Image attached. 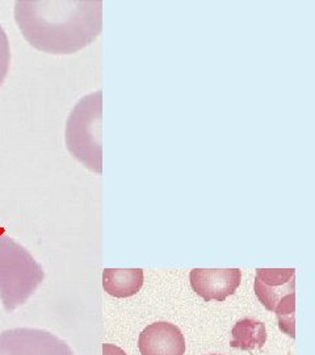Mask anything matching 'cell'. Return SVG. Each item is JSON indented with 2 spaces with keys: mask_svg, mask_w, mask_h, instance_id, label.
<instances>
[{
  "mask_svg": "<svg viewBox=\"0 0 315 355\" xmlns=\"http://www.w3.org/2000/svg\"><path fill=\"white\" fill-rule=\"evenodd\" d=\"M255 293L259 302L271 312L288 295L294 293L296 270L294 268H258L255 278Z\"/></svg>",
  "mask_w": 315,
  "mask_h": 355,
  "instance_id": "8992f818",
  "label": "cell"
},
{
  "mask_svg": "<svg viewBox=\"0 0 315 355\" xmlns=\"http://www.w3.org/2000/svg\"><path fill=\"white\" fill-rule=\"evenodd\" d=\"M138 347L141 355H184L186 340L177 325L162 321L142 330Z\"/></svg>",
  "mask_w": 315,
  "mask_h": 355,
  "instance_id": "52a82bcc",
  "label": "cell"
},
{
  "mask_svg": "<svg viewBox=\"0 0 315 355\" xmlns=\"http://www.w3.org/2000/svg\"><path fill=\"white\" fill-rule=\"evenodd\" d=\"M45 271L33 255L0 229V300L12 312L35 293Z\"/></svg>",
  "mask_w": 315,
  "mask_h": 355,
  "instance_id": "7a4b0ae2",
  "label": "cell"
},
{
  "mask_svg": "<svg viewBox=\"0 0 315 355\" xmlns=\"http://www.w3.org/2000/svg\"><path fill=\"white\" fill-rule=\"evenodd\" d=\"M15 19L26 41L49 54H73L102 29L101 0H20Z\"/></svg>",
  "mask_w": 315,
  "mask_h": 355,
  "instance_id": "6da1fadb",
  "label": "cell"
},
{
  "mask_svg": "<svg viewBox=\"0 0 315 355\" xmlns=\"http://www.w3.org/2000/svg\"><path fill=\"white\" fill-rule=\"evenodd\" d=\"M213 355H218V354H213Z\"/></svg>",
  "mask_w": 315,
  "mask_h": 355,
  "instance_id": "4fadbf2b",
  "label": "cell"
},
{
  "mask_svg": "<svg viewBox=\"0 0 315 355\" xmlns=\"http://www.w3.org/2000/svg\"><path fill=\"white\" fill-rule=\"evenodd\" d=\"M101 114L102 92L96 91L76 103L64 130V141L70 154L96 174L102 173Z\"/></svg>",
  "mask_w": 315,
  "mask_h": 355,
  "instance_id": "3957f363",
  "label": "cell"
},
{
  "mask_svg": "<svg viewBox=\"0 0 315 355\" xmlns=\"http://www.w3.org/2000/svg\"><path fill=\"white\" fill-rule=\"evenodd\" d=\"M0 355H75L51 331L16 328L0 333Z\"/></svg>",
  "mask_w": 315,
  "mask_h": 355,
  "instance_id": "277c9868",
  "label": "cell"
},
{
  "mask_svg": "<svg viewBox=\"0 0 315 355\" xmlns=\"http://www.w3.org/2000/svg\"><path fill=\"white\" fill-rule=\"evenodd\" d=\"M10 64H11L10 42L4 29L0 26V86L3 85L6 76L8 74Z\"/></svg>",
  "mask_w": 315,
  "mask_h": 355,
  "instance_id": "8fae6325",
  "label": "cell"
},
{
  "mask_svg": "<svg viewBox=\"0 0 315 355\" xmlns=\"http://www.w3.org/2000/svg\"><path fill=\"white\" fill-rule=\"evenodd\" d=\"M143 286L142 268H104L102 288L114 297H130Z\"/></svg>",
  "mask_w": 315,
  "mask_h": 355,
  "instance_id": "ba28073f",
  "label": "cell"
},
{
  "mask_svg": "<svg viewBox=\"0 0 315 355\" xmlns=\"http://www.w3.org/2000/svg\"><path fill=\"white\" fill-rule=\"evenodd\" d=\"M102 355H126L125 352L112 343H104L102 345Z\"/></svg>",
  "mask_w": 315,
  "mask_h": 355,
  "instance_id": "7c38bea8",
  "label": "cell"
},
{
  "mask_svg": "<svg viewBox=\"0 0 315 355\" xmlns=\"http://www.w3.org/2000/svg\"><path fill=\"white\" fill-rule=\"evenodd\" d=\"M294 303H296V295L290 293L275 309V313L278 320V328L282 333L288 334L291 338H296V329H294L296 304Z\"/></svg>",
  "mask_w": 315,
  "mask_h": 355,
  "instance_id": "30bf717a",
  "label": "cell"
},
{
  "mask_svg": "<svg viewBox=\"0 0 315 355\" xmlns=\"http://www.w3.org/2000/svg\"><path fill=\"white\" fill-rule=\"evenodd\" d=\"M193 291L205 302H225L240 287V268H193L189 274Z\"/></svg>",
  "mask_w": 315,
  "mask_h": 355,
  "instance_id": "5b68a950",
  "label": "cell"
},
{
  "mask_svg": "<svg viewBox=\"0 0 315 355\" xmlns=\"http://www.w3.org/2000/svg\"><path fill=\"white\" fill-rule=\"evenodd\" d=\"M233 340L230 346L244 352L262 350L267 341V329L260 321L252 318H243L231 330Z\"/></svg>",
  "mask_w": 315,
  "mask_h": 355,
  "instance_id": "9c48e42d",
  "label": "cell"
}]
</instances>
